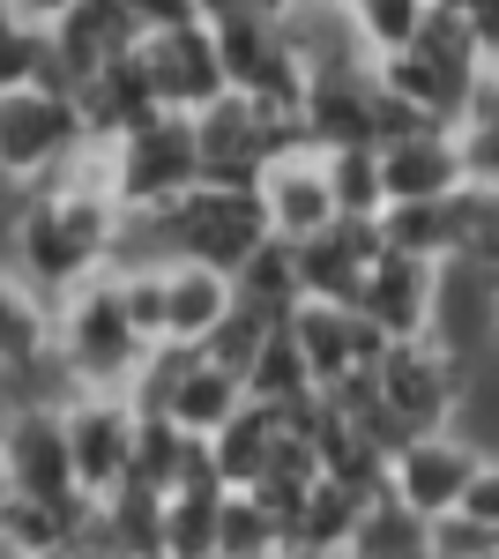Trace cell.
<instances>
[{
	"mask_svg": "<svg viewBox=\"0 0 499 559\" xmlns=\"http://www.w3.org/2000/svg\"><path fill=\"white\" fill-rule=\"evenodd\" d=\"M253 194H261V216H269V239H284V247H298V239H313V231H329L335 216V187H329V150L321 142H284L261 173H253Z\"/></svg>",
	"mask_w": 499,
	"mask_h": 559,
	"instance_id": "ba28073f",
	"label": "cell"
},
{
	"mask_svg": "<svg viewBox=\"0 0 499 559\" xmlns=\"http://www.w3.org/2000/svg\"><path fill=\"white\" fill-rule=\"evenodd\" d=\"M0 477L23 500H75V463H68V432H60V395H23L0 426Z\"/></svg>",
	"mask_w": 499,
	"mask_h": 559,
	"instance_id": "9c48e42d",
	"label": "cell"
},
{
	"mask_svg": "<svg viewBox=\"0 0 499 559\" xmlns=\"http://www.w3.org/2000/svg\"><path fill=\"white\" fill-rule=\"evenodd\" d=\"M90 134L75 90L52 83V75H31V83L0 90V179H45L75 142Z\"/></svg>",
	"mask_w": 499,
	"mask_h": 559,
	"instance_id": "5b68a950",
	"label": "cell"
},
{
	"mask_svg": "<svg viewBox=\"0 0 499 559\" xmlns=\"http://www.w3.org/2000/svg\"><path fill=\"white\" fill-rule=\"evenodd\" d=\"M351 8V23H358V38H366V52H403V45L417 38V23H425V8L432 0H343Z\"/></svg>",
	"mask_w": 499,
	"mask_h": 559,
	"instance_id": "603a6c76",
	"label": "cell"
},
{
	"mask_svg": "<svg viewBox=\"0 0 499 559\" xmlns=\"http://www.w3.org/2000/svg\"><path fill=\"white\" fill-rule=\"evenodd\" d=\"M134 38H142V23L127 15V0H75V8L45 31V75L75 90L83 75H97L105 60H120Z\"/></svg>",
	"mask_w": 499,
	"mask_h": 559,
	"instance_id": "9a60e30c",
	"label": "cell"
},
{
	"mask_svg": "<svg viewBox=\"0 0 499 559\" xmlns=\"http://www.w3.org/2000/svg\"><path fill=\"white\" fill-rule=\"evenodd\" d=\"M380 187H388V202H417V194H448V187H462L455 128L425 120V128L388 134V142H380Z\"/></svg>",
	"mask_w": 499,
	"mask_h": 559,
	"instance_id": "e0dca14e",
	"label": "cell"
},
{
	"mask_svg": "<svg viewBox=\"0 0 499 559\" xmlns=\"http://www.w3.org/2000/svg\"><path fill=\"white\" fill-rule=\"evenodd\" d=\"M432 8L462 15L470 38H477V52H485V68H492V60H499V0H432Z\"/></svg>",
	"mask_w": 499,
	"mask_h": 559,
	"instance_id": "484cf974",
	"label": "cell"
},
{
	"mask_svg": "<svg viewBox=\"0 0 499 559\" xmlns=\"http://www.w3.org/2000/svg\"><path fill=\"white\" fill-rule=\"evenodd\" d=\"M425 537H432V522L417 515L411 500H395L388 477H380L373 492H366V508H358V522H351L343 552H425Z\"/></svg>",
	"mask_w": 499,
	"mask_h": 559,
	"instance_id": "ffe728a7",
	"label": "cell"
},
{
	"mask_svg": "<svg viewBox=\"0 0 499 559\" xmlns=\"http://www.w3.org/2000/svg\"><path fill=\"white\" fill-rule=\"evenodd\" d=\"M329 187L343 216H380L388 210V187H380V142H343L329 150Z\"/></svg>",
	"mask_w": 499,
	"mask_h": 559,
	"instance_id": "44dd1931",
	"label": "cell"
},
{
	"mask_svg": "<svg viewBox=\"0 0 499 559\" xmlns=\"http://www.w3.org/2000/svg\"><path fill=\"white\" fill-rule=\"evenodd\" d=\"M134 395L120 388H68L60 395V432H68V463H75V485L83 500H105L127 485V463H134Z\"/></svg>",
	"mask_w": 499,
	"mask_h": 559,
	"instance_id": "52a82bcc",
	"label": "cell"
},
{
	"mask_svg": "<svg viewBox=\"0 0 499 559\" xmlns=\"http://www.w3.org/2000/svg\"><path fill=\"white\" fill-rule=\"evenodd\" d=\"M351 306L373 313L380 336H425V329H440V261L403 254V247H380Z\"/></svg>",
	"mask_w": 499,
	"mask_h": 559,
	"instance_id": "4fadbf2b",
	"label": "cell"
},
{
	"mask_svg": "<svg viewBox=\"0 0 499 559\" xmlns=\"http://www.w3.org/2000/svg\"><path fill=\"white\" fill-rule=\"evenodd\" d=\"M8 8H15V23H31V31H52V23H60L75 0H8Z\"/></svg>",
	"mask_w": 499,
	"mask_h": 559,
	"instance_id": "83f0119b",
	"label": "cell"
},
{
	"mask_svg": "<svg viewBox=\"0 0 499 559\" xmlns=\"http://www.w3.org/2000/svg\"><path fill=\"white\" fill-rule=\"evenodd\" d=\"M15 31H23V23H15V8L0 0V38H15Z\"/></svg>",
	"mask_w": 499,
	"mask_h": 559,
	"instance_id": "f1b7e54d",
	"label": "cell"
},
{
	"mask_svg": "<svg viewBox=\"0 0 499 559\" xmlns=\"http://www.w3.org/2000/svg\"><path fill=\"white\" fill-rule=\"evenodd\" d=\"M373 381H380V403L403 432H425V426H455L462 395H470V373H462V350L425 329V336H388V350L373 358Z\"/></svg>",
	"mask_w": 499,
	"mask_h": 559,
	"instance_id": "277c9868",
	"label": "cell"
},
{
	"mask_svg": "<svg viewBox=\"0 0 499 559\" xmlns=\"http://www.w3.org/2000/svg\"><path fill=\"white\" fill-rule=\"evenodd\" d=\"M134 52L150 68L157 105H171V112H202L209 97L224 90V52H216V31H209L202 15L194 23H165V31H142Z\"/></svg>",
	"mask_w": 499,
	"mask_h": 559,
	"instance_id": "8fae6325",
	"label": "cell"
},
{
	"mask_svg": "<svg viewBox=\"0 0 499 559\" xmlns=\"http://www.w3.org/2000/svg\"><path fill=\"white\" fill-rule=\"evenodd\" d=\"M455 508L499 530V455H477V471H470V485H462V500H455Z\"/></svg>",
	"mask_w": 499,
	"mask_h": 559,
	"instance_id": "d4e9b609",
	"label": "cell"
},
{
	"mask_svg": "<svg viewBox=\"0 0 499 559\" xmlns=\"http://www.w3.org/2000/svg\"><path fill=\"white\" fill-rule=\"evenodd\" d=\"M425 552H455V559H492L499 552V530L477 515H462V508H448V515H432V537H425Z\"/></svg>",
	"mask_w": 499,
	"mask_h": 559,
	"instance_id": "cb8c5ba5",
	"label": "cell"
},
{
	"mask_svg": "<svg viewBox=\"0 0 499 559\" xmlns=\"http://www.w3.org/2000/svg\"><path fill=\"white\" fill-rule=\"evenodd\" d=\"M112 150V202L120 210H165L171 194H187L202 179V150H194V112H142L134 128L105 134Z\"/></svg>",
	"mask_w": 499,
	"mask_h": 559,
	"instance_id": "3957f363",
	"label": "cell"
},
{
	"mask_svg": "<svg viewBox=\"0 0 499 559\" xmlns=\"http://www.w3.org/2000/svg\"><path fill=\"white\" fill-rule=\"evenodd\" d=\"M127 15H134L142 31H165V23H194L202 8H194V0H127Z\"/></svg>",
	"mask_w": 499,
	"mask_h": 559,
	"instance_id": "4316f807",
	"label": "cell"
},
{
	"mask_svg": "<svg viewBox=\"0 0 499 559\" xmlns=\"http://www.w3.org/2000/svg\"><path fill=\"white\" fill-rule=\"evenodd\" d=\"M216 552H284V522L269 515L247 485H224V508H216Z\"/></svg>",
	"mask_w": 499,
	"mask_h": 559,
	"instance_id": "7402d4cb",
	"label": "cell"
},
{
	"mask_svg": "<svg viewBox=\"0 0 499 559\" xmlns=\"http://www.w3.org/2000/svg\"><path fill=\"white\" fill-rule=\"evenodd\" d=\"M150 350L157 344H150L142 321L127 313V292H120L112 269H97L75 292L52 299V366H60L68 388H120V395H134Z\"/></svg>",
	"mask_w": 499,
	"mask_h": 559,
	"instance_id": "7a4b0ae2",
	"label": "cell"
},
{
	"mask_svg": "<svg viewBox=\"0 0 499 559\" xmlns=\"http://www.w3.org/2000/svg\"><path fill=\"white\" fill-rule=\"evenodd\" d=\"M298 134L343 150V142H380V68H313L298 90Z\"/></svg>",
	"mask_w": 499,
	"mask_h": 559,
	"instance_id": "7c38bea8",
	"label": "cell"
},
{
	"mask_svg": "<svg viewBox=\"0 0 499 559\" xmlns=\"http://www.w3.org/2000/svg\"><path fill=\"white\" fill-rule=\"evenodd\" d=\"M284 418L292 411H276V403H239L224 426L209 432V471L216 485H253V477L269 471V455H276V440H284Z\"/></svg>",
	"mask_w": 499,
	"mask_h": 559,
	"instance_id": "ac0fdd59",
	"label": "cell"
},
{
	"mask_svg": "<svg viewBox=\"0 0 499 559\" xmlns=\"http://www.w3.org/2000/svg\"><path fill=\"white\" fill-rule=\"evenodd\" d=\"M284 321H292V336H298V350H306V366H313L321 388L358 373V366H373L380 350H388L373 313H358V306H343V299H298Z\"/></svg>",
	"mask_w": 499,
	"mask_h": 559,
	"instance_id": "5bb4252c",
	"label": "cell"
},
{
	"mask_svg": "<svg viewBox=\"0 0 499 559\" xmlns=\"http://www.w3.org/2000/svg\"><path fill=\"white\" fill-rule=\"evenodd\" d=\"M247 395L253 403H276V411H298V403L321 395V381H313V366H306V350L292 336V321H269L261 329V344L247 358Z\"/></svg>",
	"mask_w": 499,
	"mask_h": 559,
	"instance_id": "d6986e66",
	"label": "cell"
},
{
	"mask_svg": "<svg viewBox=\"0 0 499 559\" xmlns=\"http://www.w3.org/2000/svg\"><path fill=\"white\" fill-rule=\"evenodd\" d=\"M380 254V224L373 216H335L329 231H313V239H298L292 261H298V299H358V284H366V269Z\"/></svg>",
	"mask_w": 499,
	"mask_h": 559,
	"instance_id": "2e32d148",
	"label": "cell"
},
{
	"mask_svg": "<svg viewBox=\"0 0 499 559\" xmlns=\"http://www.w3.org/2000/svg\"><path fill=\"white\" fill-rule=\"evenodd\" d=\"M298 142V112L269 105V97H247V90H216L202 112H194V150H202V179H239L253 187V173Z\"/></svg>",
	"mask_w": 499,
	"mask_h": 559,
	"instance_id": "8992f818",
	"label": "cell"
},
{
	"mask_svg": "<svg viewBox=\"0 0 499 559\" xmlns=\"http://www.w3.org/2000/svg\"><path fill=\"white\" fill-rule=\"evenodd\" d=\"M0 530H8V477H0Z\"/></svg>",
	"mask_w": 499,
	"mask_h": 559,
	"instance_id": "f546056e",
	"label": "cell"
},
{
	"mask_svg": "<svg viewBox=\"0 0 499 559\" xmlns=\"http://www.w3.org/2000/svg\"><path fill=\"white\" fill-rule=\"evenodd\" d=\"M112 231H120V202L105 187H75V179H31L15 231H8V269L38 292L60 299L75 292L83 276L112 269Z\"/></svg>",
	"mask_w": 499,
	"mask_h": 559,
	"instance_id": "6da1fadb",
	"label": "cell"
},
{
	"mask_svg": "<svg viewBox=\"0 0 499 559\" xmlns=\"http://www.w3.org/2000/svg\"><path fill=\"white\" fill-rule=\"evenodd\" d=\"M477 440L455 426H425L411 432V440H395V455H388V492L395 500H411L417 515L432 522V515H448L462 500V485H470V471H477Z\"/></svg>",
	"mask_w": 499,
	"mask_h": 559,
	"instance_id": "30bf717a",
	"label": "cell"
},
{
	"mask_svg": "<svg viewBox=\"0 0 499 559\" xmlns=\"http://www.w3.org/2000/svg\"><path fill=\"white\" fill-rule=\"evenodd\" d=\"M8 411H15V403H8V388H0V426H8Z\"/></svg>",
	"mask_w": 499,
	"mask_h": 559,
	"instance_id": "4dcf8cb0",
	"label": "cell"
}]
</instances>
